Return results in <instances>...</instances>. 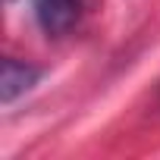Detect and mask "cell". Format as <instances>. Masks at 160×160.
I'll return each instance as SVG.
<instances>
[{
	"instance_id": "cell-1",
	"label": "cell",
	"mask_w": 160,
	"mask_h": 160,
	"mask_svg": "<svg viewBox=\"0 0 160 160\" xmlns=\"http://www.w3.org/2000/svg\"><path fill=\"white\" fill-rule=\"evenodd\" d=\"M101 7V0H35V19L47 38H66Z\"/></svg>"
},
{
	"instance_id": "cell-2",
	"label": "cell",
	"mask_w": 160,
	"mask_h": 160,
	"mask_svg": "<svg viewBox=\"0 0 160 160\" xmlns=\"http://www.w3.org/2000/svg\"><path fill=\"white\" fill-rule=\"evenodd\" d=\"M41 78V69L32 66V63H22V60H3V72H0V101L3 104H13L19 94L32 91L35 82Z\"/></svg>"
}]
</instances>
